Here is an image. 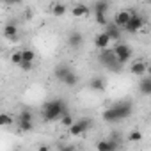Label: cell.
I'll use <instances>...</instances> for the list:
<instances>
[{
    "instance_id": "cell-1",
    "label": "cell",
    "mask_w": 151,
    "mask_h": 151,
    "mask_svg": "<svg viewBox=\"0 0 151 151\" xmlns=\"http://www.w3.org/2000/svg\"><path fill=\"white\" fill-rule=\"evenodd\" d=\"M66 109H68L66 101L60 100V98H55V100H50V101H46V103L43 105L41 114H43V119H45L46 123H50V121L60 119V117L68 112Z\"/></svg>"
},
{
    "instance_id": "cell-2",
    "label": "cell",
    "mask_w": 151,
    "mask_h": 151,
    "mask_svg": "<svg viewBox=\"0 0 151 151\" xmlns=\"http://www.w3.org/2000/svg\"><path fill=\"white\" fill-rule=\"evenodd\" d=\"M98 60H100L105 68H109L110 71H121V66H123V64L119 62V59H117L114 48H103V50H100Z\"/></svg>"
},
{
    "instance_id": "cell-3",
    "label": "cell",
    "mask_w": 151,
    "mask_h": 151,
    "mask_svg": "<svg viewBox=\"0 0 151 151\" xmlns=\"http://www.w3.org/2000/svg\"><path fill=\"white\" fill-rule=\"evenodd\" d=\"M91 126H93V119H89V117H82V119L75 121V123L69 126V135H71V137L84 135Z\"/></svg>"
},
{
    "instance_id": "cell-4",
    "label": "cell",
    "mask_w": 151,
    "mask_h": 151,
    "mask_svg": "<svg viewBox=\"0 0 151 151\" xmlns=\"http://www.w3.org/2000/svg\"><path fill=\"white\" fill-rule=\"evenodd\" d=\"M18 128L22 130V132H30L32 128H34V119H32V112L29 110V109H23L22 112H20V116H18Z\"/></svg>"
},
{
    "instance_id": "cell-5",
    "label": "cell",
    "mask_w": 151,
    "mask_h": 151,
    "mask_svg": "<svg viewBox=\"0 0 151 151\" xmlns=\"http://www.w3.org/2000/svg\"><path fill=\"white\" fill-rule=\"evenodd\" d=\"M112 107L116 109V112H117L119 119H126V117H130V116H132V112H133V105H132V101H128V100L116 101Z\"/></svg>"
},
{
    "instance_id": "cell-6",
    "label": "cell",
    "mask_w": 151,
    "mask_h": 151,
    "mask_svg": "<svg viewBox=\"0 0 151 151\" xmlns=\"http://www.w3.org/2000/svg\"><path fill=\"white\" fill-rule=\"evenodd\" d=\"M114 52H116V55H117V59H119L121 64H126L130 60V57H132V48L128 45H124V43L116 45L114 46Z\"/></svg>"
},
{
    "instance_id": "cell-7",
    "label": "cell",
    "mask_w": 151,
    "mask_h": 151,
    "mask_svg": "<svg viewBox=\"0 0 151 151\" xmlns=\"http://www.w3.org/2000/svg\"><path fill=\"white\" fill-rule=\"evenodd\" d=\"M142 27H144V18L133 13V14H132V18H130V22L126 23L124 30H126V32H130V34H135V32H139Z\"/></svg>"
},
{
    "instance_id": "cell-8",
    "label": "cell",
    "mask_w": 151,
    "mask_h": 151,
    "mask_svg": "<svg viewBox=\"0 0 151 151\" xmlns=\"http://www.w3.org/2000/svg\"><path fill=\"white\" fill-rule=\"evenodd\" d=\"M132 14H133V11H130V9H124V11H117V13L114 14V23H116L117 27L124 29V27H126V23L130 22Z\"/></svg>"
},
{
    "instance_id": "cell-9",
    "label": "cell",
    "mask_w": 151,
    "mask_h": 151,
    "mask_svg": "<svg viewBox=\"0 0 151 151\" xmlns=\"http://www.w3.org/2000/svg\"><path fill=\"white\" fill-rule=\"evenodd\" d=\"M110 36L107 34V32H100V34H96L94 36V46L98 48V50H103V48H109V45H110Z\"/></svg>"
},
{
    "instance_id": "cell-10",
    "label": "cell",
    "mask_w": 151,
    "mask_h": 151,
    "mask_svg": "<svg viewBox=\"0 0 151 151\" xmlns=\"http://www.w3.org/2000/svg\"><path fill=\"white\" fill-rule=\"evenodd\" d=\"M82 43H84V36H82L78 30L69 32V36H68V45H69L71 48H80Z\"/></svg>"
},
{
    "instance_id": "cell-11",
    "label": "cell",
    "mask_w": 151,
    "mask_h": 151,
    "mask_svg": "<svg viewBox=\"0 0 151 151\" xmlns=\"http://www.w3.org/2000/svg\"><path fill=\"white\" fill-rule=\"evenodd\" d=\"M130 71L135 75V77H144V73H147V64L144 60H135L130 66Z\"/></svg>"
},
{
    "instance_id": "cell-12",
    "label": "cell",
    "mask_w": 151,
    "mask_h": 151,
    "mask_svg": "<svg viewBox=\"0 0 151 151\" xmlns=\"http://www.w3.org/2000/svg\"><path fill=\"white\" fill-rule=\"evenodd\" d=\"M4 37H7L9 41H18V27H16V23H7L4 27Z\"/></svg>"
},
{
    "instance_id": "cell-13",
    "label": "cell",
    "mask_w": 151,
    "mask_h": 151,
    "mask_svg": "<svg viewBox=\"0 0 151 151\" xmlns=\"http://www.w3.org/2000/svg\"><path fill=\"white\" fill-rule=\"evenodd\" d=\"M101 117H103V121H105V123H117V121H121V119H119V116H117V112H116V109H114L112 105H110L109 109H105V110H103Z\"/></svg>"
},
{
    "instance_id": "cell-14",
    "label": "cell",
    "mask_w": 151,
    "mask_h": 151,
    "mask_svg": "<svg viewBox=\"0 0 151 151\" xmlns=\"http://www.w3.org/2000/svg\"><path fill=\"white\" fill-rule=\"evenodd\" d=\"M89 87H91L93 91H98V93L105 91V78H103V77H93V78L89 80Z\"/></svg>"
},
{
    "instance_id": "cell-15",
    "label": "cell",
    "mask_w": 151,
    "mask_h": 151,
    "mask_svg": "<svg viewBox=\"0 0 151 151\" xmlns=\"http://www.w3.org/2000/svg\"><path fill=\"white\" fill-rule=\"evenodd\" d=\"M69 71H71V69H69L66 64H59V66H55V69H53V77H55L59 82H62Z\"/></svg>"
},
{
    "instance_id": "cell-16",
    "label": "cell",
    "mask_w": 151,
    "mask_h": 151,
    "mask_svg": "<svg viewBox=\"0 0 151 151\" xmlns=\"http://www.w3.org/2000/svg\"><path fill=\"white\" fill-rule=\"evenodd\" d=\"M71 14L77 16V18H82V16H87L89 14V7L86 4H77L71 7Z\"/></svg>"
},
{
    "instance_id": "cell-17",
    "label": "cell",
    "mask_w": 151,
    "mask_h": 151,
    "mask_svg": "<svg viewBox=\"0 0 151 151\" xmlns=\"http://www.w3.org/2000/svg\"><path fill=\"white\" fill-rule=\"evenodd\" d=\"M105 32H107V34L110 36V39H114V41L121 39V27H117L114 22L107 25V30H105Z\"/></svg>"
},
{
    "instance_id": "cell-18",
    "label": "cell",
    "mask_w": 151,
    "mask_h": 151,
    "mask_svg": "<svg viewBox=\"0 0 151 151\" xmlns=\"http://www.w3.org/2000/svg\"><path fill=\"white\" fill-rule=\"evenodd\" d=\"M142 80L139 82V91L142 93V94H147V96H151V77H147V78H144V77H140Z\"/></svg>"
},
{
    "instance_id": "cell-19",
    "label": "cell",
    "mask_w": 151,
    "mask_h": 151,
    "mask_svg": "<svg viewBox=\"0 0 151 151\" xmlns=\"http://www.w3.org/2000/svg\"><path fill=\"white\" fill-rule=\"evenodd\" d=\"M62 84L68 86V87H75V86L78 84V75L75 73V71H69V73L66 75V78L62 80Z\"/></svg>"
},
{
    "instance_id": "cell-20",
    "label": "cell",
    "mask_w": 151,
    "mask_h": 151,
    "mask_svg": "<svg viewBox=\"0 0 151 151\" xmlns=\"http://www.w3.org/2000/svg\"><path fill=\"white\" fill-rule=\"evenodd\" d=\"M96 147L100 149V151H112V149H117V146L109 139V140H100L98 144H96Z\"/></svg>"
},
{
    "instance_id": "cell-21",
    "label": "cell",
    "mask_w": 151,
    "mask_h": 151,
    "mask_svg": "<svg viewBox=\"0 0 151 151\" xmlns=\"http://www.w3.org/2000/svg\"><path fill=\"white\" fill-rule=\"evenodd\" d=\"M66 11H68V7L62 2H57V4L52 6V14L53 16H62V14H66Z\"/></svg>"
},
{
    "instance_id": "cell-22",
    "label": "cell",
    "mask_w": 151,
    "mask_h": 151,
    "mask_svg": "<svg viewBox=\"0 0 151 151\" xmlns=\"http://www.w3.org/2000/svg\"><path fill=\"white\" fill-rule=\"evenodd\" d=\"M107 11H109L107 0H96L94 2V13H107Z\"/></svg>"
},
{
    "instance_id": "cell-23",
    "label": "cell",
    "mask_w": 151,
    "mask_h": 151,
    "mask_svg": "<svg viewBox=\"0 0 151 151\" xmlns=\"http://www.w3.org/2000/svg\"><path fill=\"white\" fill-rule=\"evenodd\" d=\"M11 123H14V119H13L9 114H6V112L0 114V126H9Z\"/></svg>"
},
{
    "instance_id": "cell-24",
    "label": "cell",
    "mask_w": 151,
    "mask_h": 151,
    "mask_svg": "<svg viewBox=\"0 0 151 151\" xmlns=\"http://www.w3.org/2000/svg\"><path fill=\"white\" fill-rule=\"evenodd\" d=\"M59 121H60V124H62V126H66V128H69V126H71V124L75 123V119H73V116H69L68 112H66V114H64V116H62V117H60Z\"/></svg>"
},
{
    "instance_id": "cell-25",
    "label": "cell",
    "mask_w": 151,
    "mask_h": 151,
    "mask_svg": "<svg viewBox=\"0 0 151 151\" xmlns=\"http://www.w3.org/2000/svg\"><path fill=\"white\" fill-rule=\"evenodd\" d=\"M128 140H130V142H139V140H142V132H140V130L130 132V133H128Z\"/></svg>"
},
{
    "instance_id": "cell-26",
    "label": "cell",
    "mask_w": 151,
    "mask_h": 151,
    "mask_svg": "<svg viewBox=\"0 0 151 151\" xmlns=\"http://www.w3.org/2000/svg\"><path fill=\"white\" fill-rule=\"evenodd\" d=\"M22 55H23V60H32L34 62V59H36V52L34 50H22Z\"/></svg>"
},
{
    "instance_id": "cell-27",
    "label": "cell",
    "mask_w": 151,
    "mask_h": 151,
    "mask_svg": "<svg viewBox=\"0 0 151 151\" xmlns=\"http://www.w3.org/2000/svg\"><path fill=\"white\" fill-rule=\"evenodd\" d=\"M96 14V22L100 23V25H109V22H107V13H94Z\"/></svg>"
},
{
    "instance_id": "cell-28",
    "label": "cell",
    "mask_w": 151,
    "mask_h": 151,
    "mask_svg": "<svg viewBox=\"0 0 151 151\" xmlns=\"http://www.w3.org/2000/svg\"><path fill=\"white\" fill-rule=\"evenodd\" d=\"M11 60H13V64H14V66H20V62L23 60V55H22V52H14V53L11 55Z\"/></svg>"
},
{
    "instance_id": "cell-29",
    "label": "cell",
    "mask_w": 151,
    "mask_h": 151,
    "mask_svg": "<svg viewBox=\"0 0 151 151\" xmlns=\"http://www.w3.org/2000/svg\"><path fill=\"white\" fill-rule=\"evenodd\" d=\"M34 68V62L32 60H22L20 62V69H23V71H30Z\"/></svg>"
},
{
    "instance_id": "cell-30",
    "label": "cell",
    "mask_w": 151,
    "mask_h": 151,
    "mask_svg": "<svg viewBox=\"0 0 151 151\" xmlns=\"http://www.w3.org/2000/svg\"><path fill=\"white\" fill-rule=\"evenodd\" d=\"M119 137H121V135H119L117 132H112V133H110V140H112V142H114V144H116L117 147H121V142H119Z\"/></svg>"
},
{
    "instance_id": "cell-31",
    "label": "cell",
    "mask_w": 151,
    "mask_h": 151,
    "mask_svg": "<svg viewBox=\"0 0 151 151\" xmlns=\"http://www.w3.org/2000/svg\"><path fill=\"white\" fill-rule=\"evenodd\" d=\"M22 2H23V0H4L6 6H20Z\"/></svg>"
},
{
    "instance_id": "cell-32",
    "label": "cell",
    "mask_w": 151,
    "mask_h": 151,
    "mask_svg": "<svg viewBox=\"0 0 151 151\" xmlns=\"http://www.w3.org/2000/svg\"><path fill=\"white\" fill-rule=\"evenodd\" d=\"M32 16H34V13H32V9H27V11H25V18H27V20H30Z\"/></svg>"
},
{
    "instance_id": "cell-33",
    "label": "cell",
    "mask_w": 151,
    "mask_h": 151,
    "mask_svg": "<svg viewBox=\"0 0 151 151\" xmlns=\"http://www.w3.org/2000/svg\"><path fill=\"white\" fill-rule=\"evenodd\" d=\"M147 75H149V77H151V64L147 66Z\"/></svg>"
},
{
    "instance_id": "cell-34",
    "label": "cell",
    "mask_w": 151,
    "mask_h": 151,
    "mask_svg": "<svg viewBox=\"0 0 151 151\" xmlns=\"http://www.w3.org/2000/svg\"><path fill=\"white\" fill-rule=\"evenodd\" d=\"M147 2H149V4H151V0H147Z\"/></svg>"
}]
</instances>
